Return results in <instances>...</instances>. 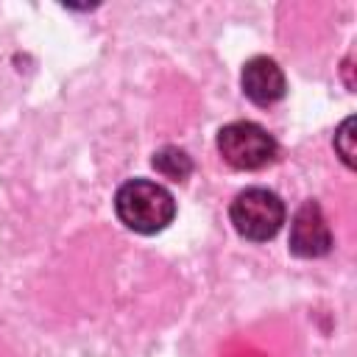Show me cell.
I'll use <instances>...</instances> for the list:
<instances>
[{
	"label": "cell",
	"mask_w": 357,
	"mask_h": 357,
	"mask_svg": "<svg viewBox=\"0 0 357 357\" xmlns=\"http://www.w3.org/2000/svg\"><path fill=\"white\" fill-rule=\"evenodd\" d=\"M231 223L234 229L245 237V240H271L282 223H284V204L279 201L276 192L262 190V187H251L243 190L234 201H231Z\"/></svg>",
	"instance_id": "2"
},
{
	"label": "cell",
	"mask_w": 357,
	"mask_h": 357,
	"mask_svg": "<svg viewBox=\"0 0 357 357\" xmlns=\"http://www.w3.org/2000/svg\"><path fill=\"white\" fill-rule=\"evenodd\" d=\"M114 212L123 220V226H128L131 231L153 234L173 220L176 201L162 184L148 178H131L117 190Z\"/></svg>",
	"instance_id": "1"
},
{
	"label": "cell",
	"mask_w": 357,
	"mask_h": 357,
	"mask_svg": "<svg viewBox=\"0 0 357 357\" xmlns=\"http://www.w3.org/2000/svg\"><path fill=\"white\" fill-rule=\"evenodd\" d=\"M354 120L349 117V120H343V126H340V131L335 134V148L340 151V156H343V162L351 167L354 165Z\"/></svg>",
	"instance_id": "7"
},
{
	"label": "cell",
	"mask_w": 357,
	"mask_h": 357,
	"mask_svg": "<svg viewBox=\"0 0 357 357\" xmlns=\"http://www.w3.org/2000/svg\"><path fill=\"white\" fill-rule=\"evenodd\" d=\"M153 167H156L165 178L181 181V178H187V176H190L192 162H190V156H187L181 148L167 145V148H162L159 153H153Z\"/></svg>",
	"instance_id": "6"
},
{
	"label": "cell",
	"mask_w": 357,
	"mask_h": 357,
	"mask_svg": "<svg viewBox=\"0 0 357 357\" xmlns=\"http://www.w3.org/2000/svg\"><path fill=\"white\" fill-rule=\"evenodd\" d=\"M332 245V234L326 226V218L318 204L307 201L298 206L290 223V251L298 257H324Z\"/></svg>",
	"instance_id": "4"
},
{
	"label": "cell",
	"mask_w": 357,
	"mask_h": 357,
	"mask_svg": "<svg viewBox=\"0 0 357 357\" xmlns=\"http://www.w3.org/2000/svg\"><path fill=\"white\" fill-rule=\"evenodd\" d=\"M240 81H243L245 98L254 100L257 106H271L284 95V75H282L279 64L268 56H257V59L245 61Z\"/></svg>",
	"instance_id": "5"
},
{
	"label": "cell",
	"mask_w": 357,
	"mask_h": 357,
	"mask_svg": "<svg viewBox=\"0 0 357 357\" xmlns=\"http://www.w3.org/2000/svg\"><path fill=\"white\" fill-rule=\"evenodd\" d=\"M218 151L231 167L257 170V167H265L268 162H273L276 142L262 126L248 123V120H237V123H229L220 128Z\"/></svg>",
	"instance_id": "3"
}]
</instances>
